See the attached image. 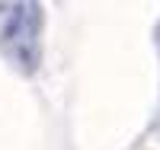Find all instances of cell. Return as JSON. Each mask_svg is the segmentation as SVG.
<instances>
[{
    "label": "cell",
    "mask_w": 160,
    "mask_h": 150,
    "mask_svg": "<svg viewBox=\"0 0 160 150\" xmlns=\"http://www.w3.org/2000/svg\"><path fill=\"white\" fill-rule=\"evenodd\" d=\"M45 7L42 3H0V58L19 77H35L45 54Z\"/></svg>",
    "instance_id": "cell-1"
}]
</instances>
